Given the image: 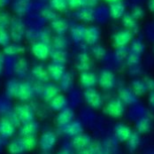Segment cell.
Instances as JSON below:
<instances>
[{
    "label": "cell",
    "instance_id": "cell-32",
    "mask_svg": "<svg viewBox=\"0 0 154 154\" xmlns=\"http://www.w3.org/2000/svg\"><path fill=\"white\" fill-rule=\"evenodd\" d=\"M14 72L18 76H24L29 70V64L26 58H20L14 65Z\"/></svg>",
    "mask_w": 154,
    "mask_h": 154
},
{
    "label": "cell",
    "instance_id": "cell-14",
    "mask_svg": "<svg viewBox=\"0 0 154 154\" xmlns=\"http://www.w3.org/2000/svg\"><path fill=\"white\" fill-rule=\"evenodd\" d=\"M7 150L10 154H24L28 152L24 138L20 137L12 140L7 146Z\"/></svg>",
    "mask_w": 154,
    "mask_h": 154
},
{
    "label": "cell",
    "instance_id": "cell-50",
    "mask_svg": "<svg viewBox=\"0 0 154 154\" xmlns=\"http://www.w3.org/2000/svg\"><path fill=\"white\" fill-rule=\"evenodd\" d=\"M140 62V55H137L133 52H129L127 57V63L130 66H135L138 65Z\"/></svg>",
    "mask_w": 154,
    "mask_h": 154
},
{
    "label": "cell",
    "instance_id": "cell-51",
    "mask_svg": "<svg viewBox=\"0 0 154 154\" xmlns=\"http://www.w3.org/2000/svg\"><path fill=\"white\" fill-rule=\"evenodd\" d=\"M128 51L126 47H120V48H116V51H115V57L116 59L122 60L124 59H127L128 55Z\"/></svg>",
    "mask_w": 154,
    "mask_h": 154
},
{
    "label": "cell",
    "instance_id": "cell-36",
    "mask_svg": "<svg viewBox=\"0 0 154 154\" xmlns=\"http://www.w3.org/2000/svg\"><path fill=\"white\" fill-rule=\"evenodd\" d=\"M73 84H74V75L69 72H66L61 78V80L60 81V90L66 92L71 90V88L73 87Z\"/></svg>",
    "mask_w": 154,
    "mask_h": 154
},
{
    "label": "cell",
    "instance_id": "cell-56",
    "mask_svg": "<svg viewBox=\"0 0 154 154\" xmlns=\"http://www.w3.org/2000/svg\"><path fill=\"white\" fill-rule=\"evenodd\" d=\"M98 3V0H84V6L86 7H91L97 5Z\"/></svg>",
    "mask_w": 154,
    "mask_h": 154
},
{
    "label": "cell",
    "instance_id": "cell-59",
    "mask_svg": "<svg viewBox=\"0 0 154 154\" xmlns=\"http://www.w3.org/2000/svg\"><path fill=\"white\" fill-rule=\"evenodd\" d=\"M148 8L151 12L154 13V0H149L148 2Z\"/></svg>",
    "mask_w": 154,
    "mask_h": 154
},
{
    "label": "cell",
    "instance_id": "cell-47",
    "mask_svg": "<svg viewBox=\"0 0 154 154\" xmlns=\"http://www.w3.org/2000/svg\"><path fill=\"white\" fill-rule=\"evenodd\" d=\"M91 51H92L93 56L97 60H103L106 57V51L105 47H103L100 45H93Z\"/></svg>",
    "mask_w": 154,
    "mask_h": 154
},
{
    "label": "cell",
    "instance_id": "cell-25",
    "mask_svg": "<svg viewBox=\"0 0 154 154\" xmlns=\"http://www.w3.org/2000/svg\"><path fill=\"white\" fill-rule=\"evenodd\" d=\"M126 14V6L123 2H118L110 4L109 5V14L112 19L118 20L121 19Z\"/></svg>",
    "mask_w": 154,
    "mask_h": 154
},
{
    "label": "cell",
    "instance_id": "cell-39",
    "mask_svg": "<svg viewBox=\"0 0 154 154\" xmlns=\"http://www.w3.org/2000/svg\"><path fill=\"white\" fill-rule=\"evenodd\" d=\"M52 46L55 49L66 50L68 46V41L64 35H55L52 39Z\"/></svg>",
    "mask_w": 154,
    "mask_h": 154
},
{
    "label": "cell",
    "instance_id": "cell-38",
    "mask_svg": "<svg viewBox=\"0 0 154 154\" xmlns=\"http://www.w3.org/2000/svg\"><path fill=\"white\" fill-rule=\"evenodd\" d=\"M20 82L15 79H10L5 84V93L9 97H15Z\"/></svg>",
    "mask_w": 154,
    "mask_h": 154
},
{
    "label": "cell",
    "instance_id": "cell-1",
    "mask_svg": "<svg viewBox=\"0 0 154 154\" xmlns=\"http://www.w3.org/2000/svg\"><path fill=\"white\" fill-rule=\"evenodd\" d=\"M27 26L24 20L19 17H12L11 22L8 28V31L10 33L11 39L14 43H19L23 41L24 38H26V34H27Z\"/></svg>",
    "mask_w": 154,
    "mask_h": 154
},
{
    "label": "cell",
    "instance_id": "cell-54",
    "mask_svg": "<svg viewBox=\"0 0 154 154\" xmlns=\"http://www.w3.org/2000/svg\"><path fill=\"white\" fill-rule=\"evenodd\" d=\"M7 120H9L12 123L14 124V126H15L16 128L17 127H20V125H21V122H20V119H19V117L17 116V114H16L15 112H14V111L12 112H10L8 114H7V116L5 117Z\"/></svg>",
    "mask_w": 154,
    "mask_h": 154
},
{
    "label": "cell",
    "instance_id": "cell-2",
    "mask_svg": "<svg viewBox=\"0 0 154 154\" xmlns=\"http://www.w3.org/2000/svg\"><path fill=\"white\" fill-rule=\"evenodd\" d=\"M14 111L17 114V116L19 117L21 124L26 123V122H29L35 120V112L34 107H33V106H31L26 102L17 104L14 106Z\"/></svg>",
    "mask_w": 154,
    "mask_h": 154
},
{
    "label": "cell",
    "instance_id": "cell-27",
    "mask_svg": "<svg viewBox=\"0 0 154 154\" xmlns=\"http://www.w3.org/2000/svg\"><path fill=\"white\" fill-rule=\"evenodd\" d=\"M137 97L132 91L131 89L122 88L119 91V98L125 105H133L137 102Z\"/></svg>",
    "mask_w": 154,
    "mask_h": 154
},
{
    "label": "cell",
    "instance_id": "cell-58",
    "mask_svg": "<svg viewBox=\"0 0 154 154\" xmlns=\"http://www.w3.org/2000/svg\"><path fill=\"white\" fill-rule=\"evenodd\" d=\"M149 103H150V105L152 107H154V91L150 92V95H149Z\"/></svg>",
    "mask_w": 154,
    "mask_h": 154
},
{
    "label": "cell",
    "instance_id": "cell-62",
    "mask_svg": "<svg viewBox=\"0 0 154 154\" xmlns=\"http://www.w3.org/2000/svg\"><path fill=\"white\" fill-rule=\"evenodd\" d=\"M109 4H113V3H118V2H122V0H104Z\"/></svg>",
    "mask_w": 154,
    "mask_h": 154
},
{
    "label": "cell",
    "instance_id": "cell-61",
    "mask_svg": "<svg viewBox=\"0 0 154 154\" xmlns=\"http://www.w3.org/2000/svg\"><path fill=\"white\" fill-rule=\"evenodd\" d=\"M58 154H71V152L67 149H63Z\"/></svg>",
    "mask_w": 154,
    "mask_h": 154
},
{
    "label": "cell",
    "instance_id": "cell-24",
    "mask_svg": "<svg viewBox=\"0 0 154 154\" xmlns=\"http://www.w3.org/2000/svg\"><path fill=\"white\" fill-rule=\"evenodd\" d=\"M80 82L86 89L93 88L97 84V82H98V78L96 75V74H94L91 71H86L81 73Z\"/></svg>",
    "mask_w": 154,
    "mask_h": 154
},
{
    "label": "cell",
    "instance_id": "cell-22",
    "mask_svg": "<svg viewBox=\"0 0 154 154\" xmlns=\"http://www.w3.org/2000/svg\"><path fill=\"white\" fill-rule=\"evenodd\" d=\"M91 143H92L91 137L83 132L76 137H73V140H72V145L75 149H76L77 151H81V150L90 146L91 144Z\"/></svg>",
    "mask_w": 154,
    "mask_h": 154
},
{
    "label": "cell",
    "instance_id": "cell-23",
    "mask_svg": "<svg viewBox=\"0 0 154 154\" xmlns=\"http://www.w3.org/2000/svg\"><path fill=\"white\" fill-rule=\"evenodd\" d=\"M62 132L65 133L66 136H69V137H75L78 135L82 134L83 132V128H82V125L80 122L78 121H73L72 122L68 123L66 126H63L62 127Z\"/></svg>",
    "mask_w": 154,
    "mask_h": 154
},
{
    "label": "cell",
    "instance_id": "cell-21",
    "mask_svg": "<svg viewBox=\"0 0 154 154\" xmlns=\"http://www.w3.org/2000/svg\"><path fill=\"white\" fill-rule=\"evenodd\" d=\"M60 86H58L55 83H46L44 85V89L42 91L43 97L45 101L47 103H50L56 96H58L60 91Z\"/></svg>",
    "mask_w": 154,
    "mask_h": 154
},
{
    "label": "cell",
    "instance_id": "cell-11",
    "mask_svg": "<svg viewBox=\"0 0 154 154\" xmlns=\"http://www.w3.org/2000/svg\"><path fill=\"white\" fill-rule=\"evenodd\" d=\"M47 70L51 79L55 82H60L66 73V66L64 64L52 61L47 66Z\"/></svg>",
    "mask_w": 154,
    "mask_h": 154
},
{
    "label": "cell",
    "instance_id": "cell-35",
    "mask_svg": "<svg viewBox=\"0 0 154 154\" xmlns=\"http://www.w3.org/2000/svg\"><path fill=\"white\" fill-rule=\"evenodd\" d=\"M131 90L137 97L144 95L148 91L144 81L139 79H136L131 82Z\"/></svg>",
    "mask_w": 154,
    "mask_h": 154
},
{
    "label": "cell",
    "instance_id": "cell-63",
    "mask_svg": "<svg viewBox=\"0 0 154 154\" xmlns=\"http://www.w3.org/2000/svg\"><path fill=\"white\" fill-rule=\"evenodd\" d=\"M97 154H109V153H108L106 151H104V149H103V150H101L100 152H98Z\"/></svg>",
    "mask_w": 154,
    "mask_h": 154
},
{
    "label": "cell",
    "instance_id": "cell-57",
    "mask_svg": "<svg viewBox=\"0 0 154 154\" xmlns=\"http://www.w3.org/2000/svg\"><path fill=\"white\" fill-rule=\"evenodd\" d=\"M11 3H12V0H0V8L4 9L7 5H11Z\"/></svg>",
    "mask_w": 154,
    "mask_h": 154
},
{
    "label": "cell",
    "instance_id": "cell-12",
    "mask_svg": "<svg viewBox=\"0 0 154 154\" xmlns=\"http://www.w3.org/2000/svg\"><path fill=\"white\" fill-rule=\"evenodd\" d=\"M39 130V123L35 120H33L31 122L22 123L20 127L19 134L20 137H26L31 136H36L37 132Z\"/></svg>",
    "mask_w": 154,
    "mask_h": 154
},
{
    "label": "cell",
    "instance_id": "cell-60",
    "mask_svg": "<svg viewBox=\"0 0 154 154\" xmlns=\"http://www.w3.org/2000/svg\"><path fill=\"white\" fill-rule=\"evenodd\" d=\"M3 66H4V56L0 53V74L3 72Z\"/></svg>",
    "mask_w": 154,
    "mask_h": 154
},
{
    "label": "cell",
    "instance_id": "cell-6",
    "mask_svg": "<svg viewBox=\"0 0 154 154\" xmlns=\"http://www.w3.org/2000/svg\"><path fill=\"white\" fill-rule=\"evenodd\" d=\"M133 32L126 29L116 32L112 36V42L115 48L126 47L132 42Z\"/></svg>",
    "mask_w": 154,
    "mask_h": 154
},
{
    "label": "cell",
    "instance_id": "cell-40",
    "mask_svg": "<svg viewBox=\"0 0 154 154\" xmlns=\"http://www.w3.org/2000/svg\"><path fill=\"white\" fill-rule=\"evenodd\" d=\"M50 5L57 12H65L68 8L67 0H50Z\"/></svg>",
    "mask_w": 154,
    "mask_h": 154
},
{
    "label": "cell",
    "instance_id": "cell-43",
    "mask_svg": "<svg viewBox=\"0 0 154 154\" xmlns=\"http://www.w3.org/2000/svg\"><path fill=\"white\" fill-rule=\"evenodd\" d=\"M101 150H103V148L98 143H91L90 146L78 151V154H97Z\"/></svg>",
    "mask_w": 154,
    "mask_h": 154
},
{
    "label": "cell",
    "instance_id": "cell-42",
    "mask_svg": "<svg viewBox=\"0 0 154 154\" xmlns=\"http://www.w3.org/2000/svg\"><path fill=\"white\" fill-rule=\"evenodd\" d=\"M41 17L45 20H48L50 22L53 21L54 20H56L59 16H58V14H57V11H55L54 9H52L51 7V8H47V7H45L41 13Z\"/></svg>",
    "mask_w": 154,
    "mask_h": 154
},
{
    "label": "cell",
    "instance_id": "cell-5",
    "mask_svg": "<svg viewBox=\"0 0 154 154\" xmlns=\"http://www.w3.org/2000/svg\"><path fill=\"white\" fill-rule=\"evenodd\" d=\"M84 99L86 103L94 109H99L103 106V97L101 94L93 88L86 89L84 91Z\"/></svg>",
    "mask_w": 154,
    "mask_h": 154
},
{
    "label": "cell",
    "instance_id": "cell-30",
    "mask_svg": "<svg viewBox=\"0 0 154 154\" xmlns=\"http://www.w3.org/2000/svg\"><path fill=\"white\" fill-rule=\"evenodd\" d=\"M25 51V47L19 43H10L8 45L3 48L4 54L7 56H16L19 54H21Z\"/></svg>",
    "mask_w": 154,
    "mask_h": 154
},
{
    "label": "cell",
    "instance_id": "cell-4",
    "mask_svg": "<svg viewBox=\"0 0 154 154\" xmlns=\"http://www.w3.org/2000/svg\"><path fill=\"white\" fill-rule=\"evenodd\" d=\"M57 143V136L53 131H45L44 132L40 138L38 139V145L45 152H48L51 151Z\"/></svg>",
    "mask_w": 154,
    "mask_h": 154
},
{
    "label": "cell",
    "instance_id": "cell-3",
    "mask_svg": "<svg viewBox=\"0 0 154 154\" xmlns=\"http://www.w3.org/2000/svg\"><path fill=\"white\" fill-rule=\"evenodd\" d=\"M105 112L112 118L119 119L123 116L125 112V104L120 98L112 99L106 106Z\"/></svg>",
    "mask_w": 154,
    "mask_h": 154
},
{
    "label": "cell",
    "instance_id": "cell-34",
    "mask_svg": "<svg viewBox=\"0 0 154 154\" xmlns=\"http://www.w3.org/2000/svg\"><path fill=\"white\" fill-rule=\"evenodd\" d=\"M50 57L51 60L56 63L65 64L67 60V52L66 50H60V49H51Z\"/></svg>",
    "mask_w": 154,
    "mask_h": 154
},
{
    "label": "cell",
    "instance_id": "cell-10",
    "mask_svg": "<svg viewBox=\"0 0 154 154\" xmlns=\"http://www.w3.org/2000/svg\"><path fill=\"white\" fill-rule=\"evenodd\" d=\"M13 12L19 17L28 14L32 7L31 0H14L11 3Z\"/></svg>",
    "mask_w": 154,
    "mask_h": 154
},
{
    "label": "cell",
    "instance_id": "cell-19",
    "mask_svg": "<svg viewBox=\"0 0 154 154\" xmlns=\"http://www.w3.org/2000/svg\"><path fill=\"white\" fill-rule=\"evenodd\" d=\"M50 26L51 31L56 35H65L69 29L68 21L61 17H58L56 20L51 21Z\"/></svg>",
    "mask_w": 154,
    "mask_h": 154
},
{
    "label": "cell",
    "instance_id": "cell-49",
    "mask_svg": "<svg viewBox=\"0 0 154 154\" xmlns=\"http://www.w3.org/2000/svg\"><path fill=\"white\" fill-rule=\"evenodd\" d=\"M39 36H40V31L36 29H28L26 34V39L32 41V44L39 41Z\"/></svg>",
    "mask_w": 154,
    "mask_h": 154
},
{
    "label": "cell",
    "instance_id": "cell-15",
    "mask_svg": "<svg viewBox=\"0 0 154 154\" xmlns=\"http://www.w3.org/2000/svg\"><path fill=\"white\" fill-rule=\"evenodd\" d=\"M113 131H114L115 137L120 142H127L133 133L130 127L124 123L116 124Z\"/></svg>",
    "mask_w": 154,
    "mask_h": 154
},
{
    "label": "cell",
    "instance_id": "cell-17",
    "mask_svg": "<svg viewBox=\"0 0 154 154\" xmlns=\"http://www.w3.org/2000/svg\"><path fill=\"white\" fill-rule=\"evenodd\" d=\"M31 74L37 82H47L50 79L47 66H44L43 64L35 65L31 69Z\"/></svg>",
    "mask_w": 154,
    "mask_h": 154
},
{
    "label": "cell",
    "instance_id": "cell-37",
    "mask_svg": "<svg viewBox=\"0 0 154 154\" xmlns=\"http://www.w3.org/2000/svg\"><path fill=\"white\" fill-rule=\"evenodd\" d=\"M141 143V137H140V134L138 132H133L132 135L130 136V137L128 139L127 141V147L128 150L130 152H136L138 147L140 146Z\"/></svg>",
    "mask_w": 154,
    "mask_h": 154
},
{
    "label": "cell",
    "instance_id": "cell-26",
    "mask_svg": "<svg viewBox=\"0 0 154 154\" xmlns=\"http://www.w3.org/2000/svg\"><path fill=\"white\" fill-rule=\"evenodd\" d=\"M75 17L78 20H82L84 22H91L95 19V11L91 7L83 6L77 10Z\"/></svg>",
    "mask_w": 154,
    "mask_h": 154
},
{
    "label": "cell",
    "instance_id": "cell-18",
    "mask_svg": "<svg viewBox=\"0 0 154 154\" xmlns=\"http://www.w3.org/2000/svg\"><path fill=\"white\" fill-rule=\"evenodd\" d=\"M16 127L5 117L0 119V136L3 138H10L15 133Z\"/></svg>",
    "mask_w": 154,
    "mask_h": 154
},
{
    "label": "cell",
    "instance_id": "cell-20",
    "mask_svg": "<svg viewBox=\"0 0 154 154\" xmlns=\"http://www.w3.org/2000/svg\"><path fill=\"white\" fill-rule=\"evenodd\" d=\"M74 119H75L74 110L72 108L67 106L60 112H59V114L57 116L56 121H57V123L59 126L63 127V126H66L68 123L72 122Z\"/></svg>",
    "mask_w": 154,
    "mask_h": 154
},
{
    "label": "cell",
    "instance_id": "cell-55",
    "mask_svg": "<svg viewBox=\"0 0 154 154\" xmlns=\"http://www.w3.org/2000/svg\"><path fill=\"white\" fill-rule=\"evenodd\" d=\"M144 82L146 84L147 90L150 91H154V79L151 78V77H146L144 80Z\"/></svg>",
    "mask_w": 154,
    "mask_h": 154
},
{
    "label": "cell",
    "instance_id": "cell-28",
    "mask_svg": "<svg viewBox=\"0 0 154 154\" xmlns=\"http://www.w3.org/2000/svg\"><path fill=\"white\" fill-rule=\"evenodd\" d=\"M67 104H68L67 98L64 95L59 94L50 102V107L53 111L60 112L63 109L67 107Z\"/></svg>",
    "mask_w": 154,
    "mask_h": 154
},
{
    "label": "cell",
    "instance_id": "cell-8",
    "mask_svg": "<svg viewBox=\"0 0 154 154\" xmlns=\"http://www.w3.org/2000/svg\"><path fill=\"white\" fill-rule=\"evenodd\" d=\"M35 94L34 87L29 82H20L15 97L21 102L29 101Z\"/></svg>",
    "mask_w": 154,
    "mask_h": 154
},
{
    "label": "cell",
    "instance_id": "cell-48",
    "mask_svg": "<svg viewBox=\"0 0 154 154\" xmlns=\"http://www.w3.org/2000/svg\"><path fill=\"white\" fill-rule=\"evenodd\" d=\"M23 138H24V141L26 143L28 151L34 150L36 147V145L38 144V139L36 138V136L26 137H23Z\"/></svg>",
    "mask_w": 154,
    "mask_h": 154
},
{
    "label": "cell",
    "instance_id": "cell-16",
    "mask_svg": "<svg viewBox=\"0 0 154 154\" xmlns=\"http://www.w3.org/2000/svg\"><path fill=\"white\" fill-rule=\"evenodd\" d=\"M91 60L90 55L87 52H81L77 56L76 62H75V67L76 69L82 73L86 71H90L91 68Z\"/></svg>",
    "mask_w": 154,
    "mask_h": 154
},
{
    "label": "cell",
    "instance_id": "cell-41",
    "mask_svg": "<svg viewBox=\"0 0 154 154\" xmlns=\"http://www.w3.org/2000/svg\"><path fill=\"white\" fill-rule=\"evenodd\" d=\"M12 16L5 9L0 8V28L1 29H7L9 28L10 22H11Z\"/></svg>",
    "mask_w": 154,
    "mask_h": 154
},
{
    "label": "cell",
    "instance_id": "cell-9",
    "mask_svg": "<svg viewBox=\"0 0 154 154\" xmlns=\"http://www.w3.org/2000/svg\"><path fill=\"white\" fill-rule=\"evenodd\" d=\"M116 78L114 74L108 69L103 70L98 76V84L104 90H111L115 86Z\"/></svg>",
    "mask_w": 154,
    "mask_h": 154
},
{
    "label": "cell",
    "instance_id": "cell-13",
    "mask_svg": "<svg viewBox=\"0 0 154 154\" xmlns=\"http://www.w3.org/2000/svg\"><path fill=\"white\" fill-rule=\"evenodd\" d=\"M100 35H101V31L98 27L90 26V27L86 28L83 41H85V43L88 45L93 46V45H97V42L100 39Z\"/></svg>",
    "mask_w": 154,
    "mask_h": 154
},
{
    "label": "cell",
    "instance_id": "cell-31",
    "mask_svg": "<svg viewBox=\"0 0 154 154\" xmlns=\"http://www.w3.org/2000/svg\"><path fill=\"white\" fill-rule=\"evenodd\" d=\"M122 22L123 27L128 30L137 32L138 29V22L137 20H136L131 14H125L124 16L122 18Z\"/></svg>",
    "mask_w": 154,
    "mask_h": 154
},
{
    "label": "cell",
    "instance_id": "cell-52",
    "mask_svg": "<svg viewBox=\"0 0 154 154\" xmlns=\"http://www.w3.org/2000/svg\"><path fill=\"white\" fill-rule=\"evenodd\" d=\"M130 14H131V15L133 16L136 20H140V19H142L144 16V14H145L143 8L141 7V6H136V7H134Z\"/></svg>",
    "mask_w": 154,
    "mask_h": 154
},
{
    "label": "cell",
    "instance_id": "cell-44",
    "mask_svg": "<svg viewBox=\"0 0 154 154\" xmlns=\"http://www.w3.org/2000/svg\"><path fill=\"white\" fill-rule=\"evenodd\" d=\"M52 39H53V35L50 29L45 28L44 29L40 30V36H39V41L47 44V45H51L52 43Z\"/></svg>",
    "mask_w": 154,
    "mask_h": 154
},
{
    "label": "cell",
    "instance_id": "cell-64",
    "mask_svg": "<svg viewBox=\"0 0 154 154\" xmlns=\"http://www.w3.org/2000/svg\"><path fill=\"white\" fill-rule=\"evenodd\" d=\"M150 154H154V152H152V153H150Z\"/></svg>",
    "mask_w": 154,
    "mask_h": 154
},
{
    "label": "cell",
    "instance_id": "cell-45",
    "mask_svg": "<svg viewBox=\"0 0 154 154\" xmlns=\"http://www.w3.org/2000/svg\"><path fill=\"white\" fill-rule=\"evenodd\" d=\"M145 49V46L143 45V43L141 40H133L131 42V45H130V52L136 53L137 55H141L143 51Z\"/></svg>",
    "mask_w": 154,
    "mask_h": 154
},
{
    "label": "cell",
    "instance_id": "cell-33",
    "mask_svg": "<svg viewBox=\"0 0 154 154\" xmlns=\"http://www.w3.org/2000/svg\"><path fill=\"white\" fill-rule=\"evenodd\" d=\"M85 30L86 28L81 24H76L74 25L70 29V33L73 40L75 43H81L82 41L84 40V35H85Z\"/></svg>",
    "mask_w": 154,
    "mask_h": 154
},
{
    "label": "cell",
    "instance_id": "cell-46",
    "mask_svg": "<svg viewBox=\"0 0 154 154\" xmlns=\"http://www.w3.org/2000/svg\"><path fill=\"white\" fill-rule=\"evenodd\" d=\"M12 39L10 36V33L7 29H1L0 28V46L5 47L11 43Z\"/></svg>",
    "mask_w": 154,
    "mask_h": 154
},
{
    "label": "cell",
    "instance_id": "cell-29",
    "mask_svg": "<svg viewBox=\"0 0 154 154\" xmlns=\"http://www.w3.org/2000/svg\"><path fill=\"white\" fill-rule=\"evenodd\" d=\"M152 128V120L148 117H143L139 119L136 123V129L139 134H147Z\"/></svg>",
    "mask_w": 154,
    "mask_h": 154
},
{
    "label": "cell",
    "instance_id": "cell-53",
    "mask_svg": "<svg viewBox=\"0 0 154 154\" xmlns=\"http://www.w3.org/2000/svg\"><path fill=\"white\" fill-rule=\"evenodd\" d=\"M68 7L73 10H78L84 6V0H67Z\"/></svg>",
    "mask_w": 154,
    "mask_h": 154
},
{
    "label": "cell",
    "instance_id": "cell-7",
    "mask_svg": "<svg viewBox=\"0 0 154 154\" xmlns=\"http://www.w3.org/2000/svg\"><path fill=\"white\" fill-rule=\"evenodd\" d=\"M30 49L34 57L40 60H45L48 59V57H50V53L51 50L49 45L45 44L41 41H36L33 43Z\"/></svg>",
    "mask_w": 154,
    "mask_h": 154
}]
</instances>
